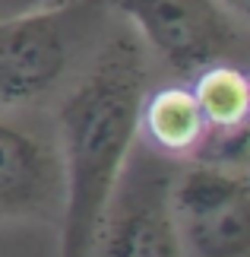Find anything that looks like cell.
<instances>
[{
    "mask_svg": "<svg viewBox=\"0 0 250 257\" xmlns=\"http://www.w3.org/2000/svg\"><path fill=\"white\" fill-rule=\"evenodd\" d=\"M149 83V51L114 16L98 51L51 108L64 162L57 257H92L98 219L136 140V111Z\"/></svg>",
    "mask_w": 250,
    "mask_h": 257,
    "instance_id": "obj_1",
    "label": "cell"
},
{
    "mask_svg": "<svg viewBox=\"0 0 250 257\" xmlns=\"http://www.w3.org/2000/svg\"><path fill=\"white\" fill-rule=\"evenodd\" d=\"M114 13L105 0H51L0 19V111L54 108L98 51Z\"/></svg>",
    "mask_w": 250,
    "mask_h": 257,
    "instance_id": "obj_2",
    "label": "cell"
},
{
    "mask_svg": "<svg viewBox=\"0 0 250 257\" xmlns=\"http://www.w3.org/2000/svg\"><path fill=\"white\" fill-rule=\"evenodd\" d=\"M139 35L174 80H193L215 64H247V23L218 0H105Z\"/></svg>",
    "mask_w": 250,
    "mask_h": 257,
    "instance_id": "obj_3",
    "label": "cell"
},
{
    "mask_svg": "<svg viewBox=\"0 0 250 257\" xmlns=\"http://www.w3.org/2000/svg\"><path fill=\"white\" fill-rule=\"evenodd\" d=\"M177 162L133 140L98 219L92 257H184L171 184Z\"/></svg>",
    "mask_w": 250,
    "mask_h": 257,
    "instance_id": "obj_4",
    "label": "cell"
},
{
    "mask_svg": "<svg viewBox=\"0 0 250 257\" xmlns=\"http://www.w3.org/2000/svg\"><path fill=\"white\" fill-rule=\"evenodd\" d=\"M174 222L184 257H247L250 181L247 169L177 162L171 184Z\"/></svg>",
    "mask_w": 250,
    "mask_h": 257,
    "instance_id": "obj_5",
    "label": "cell"
},
{
    "mask_svg": "<svg viewBox=\"0 0 250 257\" xmlns=\"http://www.w3.org/2000/svg\"><path fill=\"white\" fill-rule=\"evenodd\" d=\"M64 162L51 108L0 111V222H61Z\"/></svg>",
    "mask_w": 250,
    "mask_h": 257,
    "instance_id": "obj_6",
    "label": "cell"
},
{
    "mask_svg": "<svg viewBox=\"0 0 250 257\" xmlns=\"http://www.w3.org/2000/svg\"><path fill=\"white\" fill-rule=\"evenodd\" d=\"M136 140L171 162L196 159L206 140V121L187 80L149 86L136 111Z\"/></svg>",
    "mask_w": 250,
    "mask_h": 257,
    "instance_id": "obj_7",
    "label": "cell"
},
{
    "mask_svg": "<svg viewBox=\"0 0 250 257\" xmlns=\"http://www.w3.org/2000/svg\"><path fill=\"white\" fill-rule=\"evenodd\" d=\"M228 13H231L234 19H241V23H247V13H250V0H218Z\"/></svg>",
    "mask_w": 250,
    "mask_h": 257,
    "instance_id": "obj_8",
    "label": "cell"
},
{
    "mask_svg": "<svg viewBox=\"0 0 250 257\" xmlns=\"http://www.w3.org/2000/svg\"><path fill=\"white\" fill-rule=\"evenodd\" d=\"M35 4H38V0H0V19L13 16V13H19V10H29Z\"/></svg>",
    "mask_w": 250,
    "mask_h": 257,
    "instance_id": "obj_9",
    "label": "cell"
}]
</instances>
